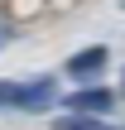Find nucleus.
I'll list each match as a JSON object with an SVG mask.
<instances>
[{
  "label": "nucleus",
  "mask_w": 125,
  "mask_h": 130,
  "mask_svg": "<svg viewBox=\"0 0 125 130\" xmlns=\"http://www.w3.org/2000/svg\"><path fill=\"white\" fill-rule=\"evenodd\" d=\"M63 106L72 111V116H111L116 111V92L111 87H77V92H67L63 96Z\"/></svg>",
  "instance_id": "nucleus-1"
},
{
  "label": "nucleus",
  "mask_w": 125,
  "mask_h": 130,
  "mask_svg": "<svg viewBox=\"0 0 125 130\" xmlns=\"http://www.w3.org/2000/svg\"><path fill=\"white\" fill-rule=\"evenodd\" d=\"M53 101H58V87H53V77H39V82H19V111L39 116V111H48Z\"/></svg>",
  "instance_id": "nucleus-2"
},
{
  "label": "nucleus",
  "mask_w": 125,
  "mask_h": 130,
  "mask_svg": "<svg viewBox=\"0 0 125 130\" xmlns=\"http://www.w3.org/2000/svg\"><path fill=\"white\" fill-rule=\"evenodd\" d=\"M101 68H106V48H101V43H92V48H82V53L67 58V72H72L77 82H92Z\"/></svg>",
  "instance_id": "nucleus-3"
},
{
  "label": "nucleus",
  "mask_w": 125,
  "mask_h": 130,
  "mask_svg": "<svg viewBox=\"0 0 125 130\" xmlns=\"http://www.w3.org/2000/svg\"><path fill=\"white\" fill-rule=\"evenodd\" d=\"M53 130H106V125H101L96 116H72V111H67V116H63Z\"/></svg>",
  "instance_id": "nucleus-4"
},
{
  "label": "nucleus",
  "mask_w": 125,
  "mask_h": 130,
  "mask_svg": "<svg viewBox=\"0 0 125 130\" xmlns=\"http://www.w3.org/2000/svg\"><path fill=\"white\" fill-rule=\"evenodd\" d=\"M0 111H19V82H0Z\"/></svg>",
  "instance_id": "nucleus-5"
},
{
  "label": "nucleus",
  "mask_w": 125,
  "mask_h": 130,
  "mask_svg": "<svg viewBox=\"0 0 125 130\" xmlns=\"http://www.w3.org/2000/svg\"><path fill=\"white\" fill-rule=\"evenodd\" d=\"M5 34H10V29H5V24H0V43H5Z\"/></svg>",
  "instance_id": "nucleus-6"
}]
</instances>
